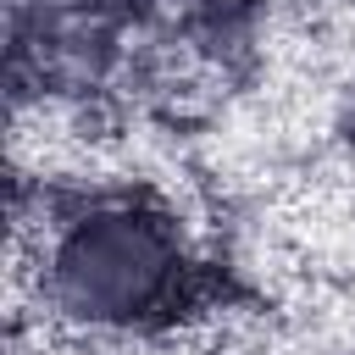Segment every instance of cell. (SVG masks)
<instances>
[{
    "label": "cell",
    "mask_w": 355,
    "mask_h": 355,
    "mask_svg": "<svg viewBox=\"0 0 355 355\" xmlns=\"http://www.w3.org/2000/svg\"><path fill=\"white\" fill-rule=\"evenodd\" d=\"M11 266L39 349L67 355H183L227 300L211 239L155 178H22Z\"/></svg>",
    "instance_id": "obj_1"
},
{
    "label": "cell",
    "mask_w": 355,
    "mask_h": 355,
    "mask_svg": "<svg viewBox=\"0 0 355 355\" xmlns=\"http://www.w3.org/2000/svg\"><path fill=\"white\" fill-rule=\"evenodd\" d=\"M39 355H67V349H39Z\"/></svg>",
    "instance_id": "obj_2"
}]
</instances>
